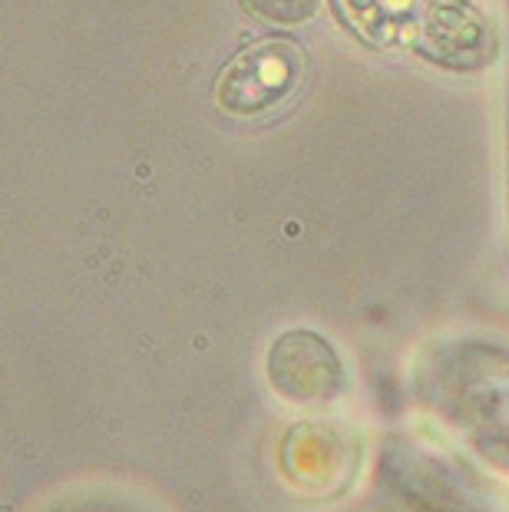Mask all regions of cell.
<instances>
[{"mask_svg":"<svg viewBox=\"0 0 509 512\" xmlns=\"http://www.w3.org/2000/svg\"><path fill=\"white\" fill-rule=\"evenodd\" d=\"M344 10L348 24L367 40L410 34L417 14V0H338V14Z\"/></svg>","mask_w":509,"mask_h":512,"instance_id":"3957f363","label":"cell"},{"mask_svg":"<svg viewBox=\"0 0 509 512\" xmlns=\"http://www.w3.org/2000/svg\"><path fill=\"white\" fill-rule=\"evenodd\" d=\"M410 40L420 57L447 70H480L496 53L493 24L470 0H417Z\"/></svg>","mask_w":509,"mask_h":512,"instance_id":"7a4b0ae2","label":"cell"},{"mask_svg":"<svg viewBox=\"0 0 509 512\" xmlns=\"http://www.w3.org/2000/svg\"><path fill=\"white\" fill-rule=\"evenodd\" d=\"M308 57L291 37H262L242 47L215 80V103L229 116L275 113L301 90Z\"/></svg>","mask_w":509,"mask_h":512,"instance_id":"6da1fadb","label":"cell"},{"mask_svg":"<svg viewBox=\"0 0 509 512\" xmlns=\"http://www.w3.org/2000/svg\"><path fill=\"white\" fill-rule=\"evenodd\" d=\"M238 4H242L245 14L258 20V24L288 30V27H301L318 17L324 0H238Z\"/></svg>","mask_w":509,"mask_h":512,"instance_id":"277c9868","label":"cell"}]
</instances>
